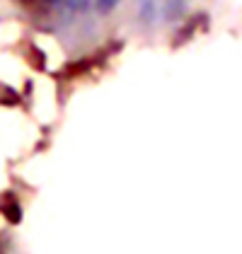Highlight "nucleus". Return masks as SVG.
Wrapping results in <instances>:
<instances>
[{"mask_svg": "<svg viewBox=\"0 0 242 254\" xmlns=\"http://www.w3.org/2000/svg\"><path fill=\"white\" fill-rule=\"evenodd\" d=\"M0 208H2V213H5V218L10 220V223H17L20 220V206H17V201L12 198V196H5L2 201H0Z\"/></svg>", "mask_w": 242, "mask_h": 254, "instance_id": "1", "label": "nucleus"}, {"mask_svg": "<svg viewBox=\"0 0 242 254\" xmlns=\"http://www.w3.org/2000/svg\"><path fill=\"white\" fill-rule=\"evenodd\" d=\"M182 12H184L182 0H167V7H165V17H167V20H177Z\"/></svg>", "mask_w": 242, "mask_h": 254, "instance_id": "2", "label": "nucleus"}, {"mask_svg": "<svg viewBox=\"0 0 242 254\" xmlns=\"http://www.w3.org/2000/svg\"><path fill=\"white\" fill-rule=\"evenodd\" d=\"M155 17V0H141V20L150 24Z\"/></svg>", "mask_w": 242, "mask_h": 254, "instance_id": "3", "label": "nucleus"}, {"mask_svg": "<svg viewBox=\"0 0 242 254\" xmlns=\"http://www.w3.org/2000/svg\"><path fill=\"white\" fill-rule=\"evenodd\" d=\"M117 5H119V0H95V7L100 12H112Z\"/></svg>", "mask_w": 242, "mask_h": 254, "instance_id": "4", "label": "nucleus"}, {"mask_svg": "<svg viewBox=\"0 0 242 254\" xmlns=\"http://www.w3.org/2000/svg\"><path fill=\"white\" fill-rule=\"evenodd\" d=\"M65 2H68V7H73V10H78V12L90 7V0H65Z\"/></svg>", "mask_w": 242, "mask_h": 254, "instance_id": "5", "label": "nucleus"}, {"mask_svg": "<svg viewBox=\"0 0 242 254\" xmlns=\"http://www.w3.org/2000/svg\"><path fill=\"white\" fill-rule=\"evenodd\" d=\"M44 2H46V5H49V2H59V0H44Z\"/></svg>", "mask_w": 242, "mask_h": 254, "instance_id": "6", "label": "nucleus"}]
</instances>
